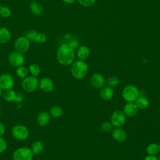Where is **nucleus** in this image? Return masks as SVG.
Returning <instances> with one entry per match:
<instances>
[{
    "instance_id": "1",
    "label": "nucleus",
    "mask_w": 160,
    "mask_h": 160,
    "mask_svg": "<svg viewBox=\"0 0 160 160\" xmlns=\"http://www.w3.org/2000/svg\"><path fill=\"white\" fill-rule=\"evenodd\" d=\"M75 58L74 49L69 44H61L57 51V59L63 66L71 64Z\"/></svg>"
},
{
    "instance_id": "2",
    "label": "nucleus",
    "mask_w": 160,
    "mask_h": 160,
    "mask_svg": "<svg viewBox=\"0 0 160 160\" xmlns=\"http://www.w3.org/2000/svg\"><path fill=\"white\" fill-rule=\"evenodd\" d=\"M88 71L87 63L82 60H78L72 63L71 72L72 76L76 79H82L86 76Z\"/></svg>"
},
{
    "instance_id": "3",
    "label": "nucleus",
    "mask_w": 160,
    "mask_h": 160,
    "mask_svg": "<svg viewBox=\"0 0 160 160\" xmlns=\"http://www.w3.org/2000/svg\"><path fill=\"white\" fill-rule=\"evenodd\" d=\"M122 98L128 102H134L139 96V91L138 88L132 84L126 86L122 90Z\"/></svg>"
},
{
    "instance_id": "4",
    "label": "nucleus",
    "mask_w": 160,
    "mask_h": 160,
    "mask_svg": "<svg viewBox=\"0 0 160 160\" xmlns=\"http://www.w3.org/2000/svg\"><path fill=\"white\" fill-rule=\"evenodd\" d=\"M33 152L28 147H22L16 149L12 154L13 160H32Z\"/></svg>"
},
{
    "instance_id": "5",
    "label": "nucleus",
    "mask_w": 160,
    "mask_h": 160,
    "mask_svg": "<svg viewBox=\"0 0 160 160\" xmlns=\"http://www.w3.org/2000/svg\"><path fill=\"white\" fill-rule=\"evenodd\" d=\"M30 42L25 36L18 37L14 44L15 50L21 53L27 52L30 48Z\"/></svg>"
},
{
    "instance_id": "6",
    "label": "nucleus",
    "mask_w": 160,
    "mask_h": 160,
    "mask_svg": "<svg viewBox=\"0 0 160 160\" xmlns=\"http://www.w3.org/2000/svg\"><path fill=\"white\" fill-rule=\"evenodd\" d=\"M39 81L36 76H31L24 78L22 82L23 89L28 92H33L36 90L39 86Z\"/></svg>"
},
{
    "instance_id": "7",
    "label": "nucleus",
    "mask_w": 160,
    "mask_h": 160,
    "mask_svg": "<svg viewBox=\"0 0 160 160\" xmlns=\"http://www.w3.org/2000/svg\"><path fill=\"white\" fill-rule=\"evenodd\" d=\"M8 61L12 66L18 68L23 65L25 59L22 53L15 50L14 51H12L9 54Z\"/></svg>"
},
{
    "instance_id": "8",
    "label": "nucleus",
    "mask_w": 160,
    "mask_h": 160,
    "mask_svg": "<svg viewBox=\"0 0 160 160\" xmlns=\"http://www.w3.org/2000/svg\"><path fill=\"white\" fill-rule=\"evenodd\" d=\"M12 136L19 140H24L29 136V131L27 128L24 125H16L12 128Z\"/></svg>"
},
{
    "instance_id": "9",
    "label": "nucleus",
    "mask_w": 160,
    "mask_h": 160,
    "mask_svg": "<svg viewBox=\"0 0 160 160\" xmlns=\"http://www.w3.org/2000/svg\"><path fill=\"white\" fill-rule=\"evenodd\" d=\"M126 122V116L121 111L116 110L114 111L111 117V122L116 128L122 126Z\"/></svg>"
},
{
    "instance_id": "10",
    "label": "nucleus",
    "mask_w": 160,
    "mask_h": 160,
    "mask_svg": "<svg viewBox=\"0 0 160 160\" xmlns=\"http://www.w3.org/2000/svg\"><path fill=\"white\" fill-rule=\"evenodd\" d=\"M14 85L12 76L9 74H3L0 76V88L2 90L11 89Z\"/></svg>"
},
{
    "instance_id": "11",
    "label": "nucleus",
    "mask_w": 160,
    "mask_h": 160,
    "mask_svg": "<svg viewBox=\"0 0 160 160\" xmlns=\"http://www.w3.org/2000/svg\"><path fill=\"white\" fill-rule=\"evenodd\" d=\"M2 98L9 102L16 101L19 102L22 100V97L18 96L14 91L11 89H5L2 92Z\"/></svg>"
},
{
    "instance_id": "12",
    "label": "nucleus",
    "mask_w": 160,
    "mask_h": 160,
    "mask_svg": "<svg viewBox=\"0 0 160 160\" xmlns=\"http://www.w3.org/2000/svg\"><path fill=\"white\" fill-rule=\"evenodd\" d=\"M90 81L91 85L96 89L102 88L105 84V79L104 76L99 73H94L91 76Z\"/></svg>"
},
{
    "instance_id": "13",
    "label": "nucleus",
    "mask_w": 160,
    "mask_h": 160,
    "mask_svg": "<svg viewBox=\"0 0 160 160\" xmlns=\"http://www.w3.org/2000/svg\"><path fill=\"white\" fill-rule=\"evenodd\" d=\"M39 87L42 91L45 92H49L53 90L54 83L53 81L49 78H44L39 83Z\"/></svg>"
},
{
    "instance_id": "14",
    "label": "nucleus",
    "mask_w": 160,
    "mask_h": 160,
    "mask_svg": "<svg viewBox=\"0 0 160 160\" xmlns=\"http://www.w3.org/2000/svg\"><path fill=\"white\" fill-rule=\"evenodd\" d=\"M138 108L136 103L133 102H127L123 108V112L125 116H133L136 115L138 112Z\"/></svg>"
},
{
    "instance_id": "15",
    "label": "nucleus",
    "mask_w": 160,
    "mask_h": 160,
    "mask_svg": "<svg viewBox=\"0 0 160 160\" xmlns=\"http://www.w3.org/2000/svg\"><path fill=\"white\" fill-rule=\"evenodd\" d=\"M112 136L116 141L119 142L125 141L127 137L125 131L119 128H116L113 130Z\"/></svg>"
},
{
    "instance_id": "16",
    "label": "nucleus",
    "mask_w": 160,
    "mask_h": 160,
    "mask_svg": "<svg viewBox=\"0 0 160 160\" xmlns=\"http://www.w3.org/2000/svg\"><path fill=\"white\" fill-rule=\"evenodd\" d=\"M51 121V116L47 111H42L37 117V121L39 125L41 126H46Z\"/></svg>"
},
{
    "instance_id": "17",
    "label": "nucleus",
    "mask_w": 160,
    "mask_h": 160,
    "mask_svg": "<svg viewBox=\"0 0 160 160\" xmlns=\"http://www.w3.org/2000/svg\"><path fill=\"white\" fill-rule=\"evenodd\" d=\"M30 11L32 14L39 16L42 14L44 12V7L41 3L38 1H32L29 4Z\"/></svg>"
},
{
    "instance_id": "18",
    "label": "nucleus",
    "mask_w": 160,
    "mask_h": 160,
    "mask_svg": "<svg viewBox=\"0 0 160 160\" xmlns=\"http://www.w3.org/2000/svg\"><path fill=\"white\" fill-rule=\"evenodd\" d=\"M11 32L7 28H0V44L7 43L11 39Z\"/></svg>"
},
{
    "instance_id": "19",
    "label": "nucleus",
    "mask_w": 160,
    "mask_h": 160,
    "mask_svg": "<svg viewBox=\"0 0 160 160\" xmlns=\"http://www.w3.org/2000/svg\"><path fill=\"white\" fill-rule=\"evenodd\" d=\"M114 95V91L110 86H103L100 91V96L104 100L111 99Z\"/></svg>"
},
{
    "instance_id": "20",
    "label": "nucleus",
    "mask_w": 160,
    "mask_h": 160,
    "mask_svg": "<svg viewBox=\"0 0 160 160\" xmlns=\"http://www.w3.org/2000/svg\"><path fill=\"white\" fill-rule=\"evenodd\" d=\"M77 56L80 60H85L86 59L90 54L89 48L86 46H81L78 48L77 50Z\"/></svg>"
},
{
    "instance_id": "21",
    "label": "nucleus",
    "mask_w": 160,
    "mask_h": 160,
    "mask_svg": "<svg viewBox=\"0 0 160 160\" xmlns=\"http://www.w3.org/2000/svg\"><path fill=\"white\" fill-rule=\"evenodd\" d=\"M136 104L138 109H144L149 106V101L145 96H139L136 101Z\"/></svg>"
},
{
    "instance_id": "22",
    "label": "nucleus",
    "mask_w": 160,
    "mask_h": 160,
    "mask_svg": "<svg viewBox=\"0 0 160 160\" xmlns=\"http://www.w3.org/2000/svg\"><path fill=\"white\" fill-rule=\"evenodd\" d=\"M43 148L44 146L42 142L41 141H37L32 143L31 151L34 154H38L42 151Z\"/></svg>"
},
{
    "instance_id": "23",
    "label": "nucleus",
    "mask_w": 160,
    "mask_h": 160,
    "mask_svg": "<svg viewBox=\"0 0 160 160\" xmlns=\"http://www.w3.org/2000/svg\"><path fill=\"white\" fill-rule=\"evenodd\" d=\"M159 151V145L156 143H151L146 148V152L149 155H156Z\"/></svg>"
},
{
    "instance_id": "24",
    "label": "nucleus",
    "mask_w": 160,
    "mask_h": 160,
    "mask_svg": "<svg viewBox=\"0 0 160 160\" xmlns=\"http://www.w3.org/2000/svg\"><path fill=\"white\" fill-rule=\"evenodd\" d=\"M49 114L54 118H59L62 115L63 110L59 106H54L51 109Z\"/></svg>"
},
{
    "instance_id": "25",
    "label": "nucleus",
    "mask_w": 160,
    "mask_h": 160,
    "mask_svg": "<svg viewBox=\"0 0 160 160\" xmlns=\"http://www.w3.org/2000/svg\"><path fill=\"white\" fill-rule=\"evenodd\" d=\"M11 15V9L6 6H1L0 9V16L4 18H8Z\"/></svg>"
},
{
    "instance_id": "26",
    "label": "nucleus",
    "mask_w": 160,
    "mask_h": 160,
    "mask_svg": "<svg viewBox=\"0 0 160 160\" xmlns=\"http://www.w3.org/2000/svg\"><path fill=\"white\" fill-rule=\"evenodd\" d=\"M28 74V70L26 68L21 66L17 68L16 69V74L18 77L21 78H24Z\"/></svg>"
},
{
    "instance_id": "27",
    "label": "nucleus",
    "mask_w": 160,
    "mask_h": 160,
    "mask_svg": "<svg viewBox=\"0 0 160 160\" xmlns=\"http://www.w3.org/2000/svg\"><path fill=\"white\" fill-rule=\"evenodd\" d=\"M29 72H31V74L34 76H38L41 71L40 69V67L39 66V65L36 64H31L29 68Z\"/></svg>"
},
{
    "instance_id": "28",
    "label": "nucleus",
    "mask_w": 160,
    "mask_h": 160,
    "mask_svg": "<svg viewBox=\"0 0 160 160\" xmlns=\"http://www.w3.org/2000/svg\"><path fill=\"white\" fill-rule=\"evenodd\" d=\"M107 83L109 86L111 88H114L118 86V84L119 83V79L117 76H110L107 80Z\"/></svg>"
},
{
    "instance_id": "29",
    "label": "nucleus",
    "mask_w": 160,
    "mask_h": 160,
    "mask_svg": "<svg viewBox=\"0 0 160 160\" xmlns=\"http://www.w3.org/2000/svg\"><path fill=\"white\" fill-rule=\"evenodd\" d=\"M47 39L46 35L42 32H38L33 42H35L36 43L42 44L46 42Z\"/></svg>"
},
{
    "instance_id": "30",
    "label": "nucleus",
    "mask_w": 160,
    "mask_h": 160,
    "mask_svg": "<svg viewBox=\"0 0 160 160\" xmlns=\"http://www.w3.org/2000/svg\"><path fill=\"white\" fill-rule=\"evenodd\" d=\"M38 32H37L36 30L34 29H31V30H29L28 31L26 32V34L24 35L30 41H34L37 34Z\"/></svg>"
},
{
    "instance_id": "31",
    "label": "nucleus",
    "mask_w": 160,
    "mask_h": 160,
    "mask_svg": "<svg viewBox=\"0 0 160 160\" xmlns=\"http://www.w3.org/2000/svg\"><path fill=\"white\" fill-rule=\"evenodd\" d=\"M112 124L111 122L105 121L101 126V130L104 132H109L112 129Z\"/></svg>"
},
{
    "instance_id": "32",
    "label": "nucleus",
    "mask_w": 160,
    "mask_h": 160,
    "mask_svg": "<svg viewBox=\"0 0 160 160\" xmlns=\"http://www.w3.org/2000/svg\"><path fill=\"white\" fill-rule=\"evenodd\" d=\"M77 1L82 6L90 7L95 3L96 0H77Z\"/></svg>"
},
{
    "instance_id": "33",
    "label": "nucleus",
    "mask_w": 160,
    "mask_h": 160,
    "mask_svg": "<svg viewBox=\"0 0 160 160\" xmlns=\"http://www.w3.org/2000/svg\"><path fill=\"white\" fill-rule=\"evenodd\" d=\"M7 144L6 140L0 136V153L2 152L6 149Z\"/></svg>"
},
{
    "instance_id": "34",
    "label": "nucleus",
    "mask_w": 160,
    "mask_h": 160,
    "mask_svg": "<svg viewBox=\"0 0 160 160\" xmlns=\"http://www.w3.org/2000/svg\"><path fill=\"white\" fill-rule=\"evenodd\" d=\"M144 160H158V158L153 155H148L145 157Z\"/></svg>"
},
{
    "instance_id": "35",
    "label": "nucleus",
    "mask_w": 160,
    "mask_h": 160,
    "mask_svg": "<svg viewBox=\"0 0 160 160\" xmlns=\"http://www.w3.org/2000/svg\"><path fill=\"white\" fill-rule=\"evenodd\" d=\"M4 132H5V126L2 123L0 122V136L3 135Z\"/></svg>"
},
{
    "instance_id": "36",
    "label": "nucleus",
    "mask_w": 160,
    "mask_h": 160,
    "mask_svg": "<svg viewBox=\"0 0 160 160\" xmlns=\"http://www.w3.org/2000/svg\"><path fill=\"white\" fill-rule=\"evenodd\" d=\"M69 45H70L74 49H76V48H78V42H77L76 41H72V42H71V43H69Z\"/></svg>"
},
{
    "instance_id": "37",
    "label": "nucleus",
    "mask_w": 160,
    "mask_h": 160,
    "mask_svg": "<svg viewBox=\"0 0 160 160\" xmlns=\"http://www.w3.org/2000/svg\"><path fill=\"white\" fill-rule=\"evenodd\" d=\"M63 2L67 3V4H72L76 2L77 0H62Z\"/></svg>"
},
{
    "instance_id": "38",
    "label": "nucleus",
    "mask_w": 160,
    "mask_h": 160,
    "mask_svg": "<svg viewBox=\"0 0 160 160\" xmlns=\"http://www.w3.org/2000/svg\"><path fill=\"white\" fill-rule=\"evenodd\" d=\"M2 89L0 88V97L2 96Z\"/></svg>"
},
{
    "instance_id": "39",
    "label": "nucleus",
    "mask_w": 160,
    "mask_h": 160,
    "mask_svg": "<svg viewBox=\"0 0 160 160\" xmlns=\"http://www.w3.org/2000/svg\"><path fill=\"white\" fill-rule=\"evenodd\" d=\"M159 152H160V142H159Z\"/></svg>"
},
{
    "instance_id": "40",
    "label": "nucleus",
    "mask_w": 160,
    "mask_h": 160,
    "mask_svg": "<svg viewBox=\"0 0 160 160\" xmlns=\"http://www.w3.org/2000/svg\"><path fill=\"white\" fill-rule=\"evenodd\" d=\"M1 1H0V9H1Z\"/></svg>"
},
{
    "instance_id": "41",
    "label": "nucleus",
    "mask_w": 160,
    "mask_h": 160,
    "mask_svg": "<svg viewBox=\"0 0 160 160\" xmlns=\"http://www.w3.org/2000/svg\"><path fill=\"white\" fill-rule=\"evenodd\" d=\"M158 160H160V157L159 158V159H158Z\"/></svg>"
},
{
    "instance_id": "42",
    "label": "nucleus",
    "mask_w": 160,
    "mask_h": 160,
    "mask_svg": "<svg viewBox=\"0 0 160 160\" xmlns=\"http://www.w3.org/2000/svg\"><path fill=\"white\" fill-rule=\"evenodd\" d=\"M0 113H1V110H0Z\"/></svg>"
}]
</instances>
